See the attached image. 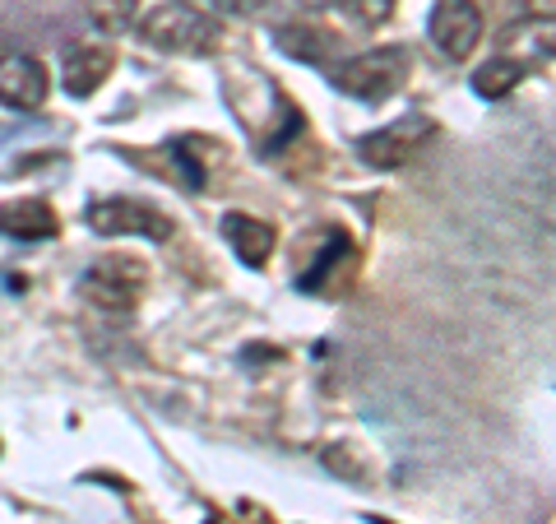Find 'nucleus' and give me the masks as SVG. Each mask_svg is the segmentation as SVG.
Instances as JSON below:
<instances>
[{
    "instance_id": "f257e3e1",
    "label": "nucleus",
    "mask_w": 556,
    "mask_h": 524,
    "mask_svg": "<svg viewBox=\"0 0 556 524\" xmlns=\"http://www.w3.org/2000/svg\"><path fill=\"white\" fill-rule=\"evenodd\" d=\"M139 38L159 51H177V57H208L223 42V24L186 0H163L139 20Z\"/></svg>"
},
{
    "instance_id": "f03ea898",
    "label": "nucleus",
    "mask_w": 556,
    "mask_h": 524,
    "mask_svg": "<svg viewBox=\"0 0 556 524\" xmlns=\"http://www.w3.org/2000/svg\"><path fill=\"white\" fill-rule=\"evenodd\" d=\"M404 75H408V51H399V47H376V51H367V57L329 65L334 89L357 98V102H386L390 93H399Z\"/></svg>"
},
{
    "instance_id": "7ed1b4c3",
    "label": "nucleus",
    "mask_w": 556,
    "mask_h": 524,
    "mask_svg": "<svg viewBox=\"0 0 556 524\" xmlns=\"http://www.w3.org/2000/svg\"><path fill=\"white\" fill-rule=\"evenodd\" d=\"M144 284H149L144 260H130V255H102L79 274V292L93 307H108V311H130Z\"/></svg>"
},
{
    "instance_id": "20e7f679",
    "label": "nucleus",
    "mask_w": 556,
    "mask_h": 524,
    "mask_svg": "<svg viewBox=\"0 0 556 524\" xmlns=\"http://www.w3.org/2000/svg\"><path fill=\"white\" fill-rule=\"evenodd\" d=\"M84 223L102 237H149V241L172 237V219L163 214V209H153L144 200H126V196L93 200L89 209H84Z\"/></svg>"
},
{
    "instance_id": "39448f33",
    "label": "nucleus",
    "mask_w": 556,
    "mask_h": 524,
    "mask_svg": "<svg viewBox=\"0 0 556 524\" xmlns=\"http://www.w3.org/2000/svg\"><path fill=\"white\" fill-rule=\"evenodd\" d=\"M431 135H437V121L422 116V112H408V116H399L394 126H380L371 135H362L357 153H362L367 167H404L422 153V145Z\"/></svg>"
},
{
    "instance_id": "423d86ee",
    "label": "nucleus",
    "mask_w": 556,
    "mask_h": 524,
    "mask_svg": "<svg viewBox=\"0 0 556 524\" xmlns=\"http://www.w3.org/2000/svg\"><path fill=\"white\" fill-rule=\"evenodd\" d=\"M427 38L445 61L473 57V47L482 42V10L473 0H441L427 20Z\"/></svg>"
},
{
    "instance_id": "0eeeda50",
    "label": "nucleus",
    "mask_w": 556,
    "mask_h": 524,
    "mask_svg": "<svg viewBox=\"0 0 556 524\" xmlns=\"http://www.w3.org/2000/svg\"><path fill=\"white\" fill-rule=\"evenodd\" d=\"M51 93V75L42 61L24 57V51H10V57H0V102L14 112H33L42 108Z\"/></svg>"
},
{
    "instance_id": "6e6552de",
    "label": "nucleus",
    "mask_w": 556,
    "mask_h": 524,
    "mask_svg": "<svg viewBox=\"0 0 556 524\" xmlns=\"http://www.w3.org/2000/svg\"><path fill=\"white\" fill-rule=\"evenodd\" d=\"M112 47L108 42H75L65 51V61H61V89L70 98H89L102 89V79L112 75Z\"/></svg>"
},
{
    "instance_id": "1a4fd4ad",
    "label": "nucleus",
    "mask_w": 556,
    "mask_h": 524,
    "mask_svg": "<svg viewBox=\"0 0 556 524\" xmlns=\"http://www.w3.org/2000/svg\"><path fill=\"white\" fill-rule=\"evenodd\" d=\"M0 233L20 241H47L61 233V219L47 200H10L0 204Z\"/></svg>"
},
{
    "instance_id": "9d476101",
    "label": "nucleus",
    "mask_w": 556,
    "mask_h": 524,
    "mask_svg": "<svg viewBox=\"0 0 556 524\" xmlns=\"http://www.w3.org/2000/svg\"><path fill=\"white\" fill-rule=\"evenodd\" d=\"M223 237L232 241V251L247 260L251 270H260L265 260L274 255V228L269 223H260V219H251V214H223Z\"/></svg>"
},
{
    "instance_id": "9b49d317",
    "label": "nucleus",
    "mask_w": 556,
    "mask_h": 524,
    "mask_svg": "<svg viewBox=\"0 0 556 524\" xmlns=\"http://www.w3.org/2000/svg\"><path fill=\"white\" fill-rule=\"evenodd\" d=\"M274 42L298 61H311V65H329V57L339 51V38L325 28H311V24H283L274 28Z\"/></svg>"
},
{
    "instance_id": "f8f14e48",
    "label": "nucleus",
    "mask_w": 556,
    "mask_h": 524,
    "mask_svg": "<svg viewBox=\"0 0 556 524\" xmlns=\"http://www.w3.org/2000/svg\"><path fill=\"white\" fill-rule=\"evenodd\" d=\"M525 75H529L525 61H515V57H492L486 65L473 70V93H478V98H506Z\"/></svg>"
},
{
    "instance_id": "ddd939ff",
    "label": "nucleus",
    "mask_w": 556,
    "mask_h": 524,
    "mask_svg": "<svg viewBox=\"0 0 556 524\" xmlns=\"http://www.w3.org/2000/svg\"><path fill=\"white\" fill-rule=\"evenodd\" d=\"M339 265H353V241L334 233V237H329V247H325V255L316 260V270H306V274L298 278V288H302V292H316V288H325V278L334 274Z\"/></svg>"
},
{
    "instance_id": "4468645a",
    "label": "nucleus",
    "mask_w": 556,
    "mask_h": 524,
    "mask_svg": "<svg viewBox=\"0 0 556 524\" xmlns=\"http://www.w3.org/2000/svg\"><path fill=\"white\" fill-rule=\"evenodd\" d=\"M139 0H89V20L102 33H126L135 24Z\"/></svg>"
},
{
    "instance_id": "2eb2a0df",
    "label": "nucleus",
    "mask_w": 556,
    "mask_h": 524,
    "mask_svg": "<svg viewBox=\"0 0 556 524\" xmlns=\"http://www.w3.org/2000/svg\"><path fill=\"white\" fill-rule=\"evenodd\" d=\"M394 5L399 0H339V10L353 20L357 28H380L394 20Z\"/></svg>"
},
{
    "instance_id": "dca6fc26",
    "label": "nucleus",
    "mask_w": 556,
    "mask_h": 524,
    "mask_svg": "<svg viewBox=\"0 0 556 524\" xmlns=\"http://www.w3.org/2000/svg\"><path fill=\"white\" fill-rule=\"evenodd\" d=\"M218 10H228V14H255L260 5H265V0H214Z\"/></svg>"
},
{
    "instance_id": "f3484780",
    "label": "nucleus",
    "mask_w": 556,
    "mask_h": 524,
    "mask_svg": "<svg viewBox=\"0 0 556 524\" xmlns=\"http://www.w3.org/2000/svg\"><path fill=\"white\" fill-rule=\"evenodd\" d=\"M302 5H325V0H302Z\"/></svg>"
}]
</instances>
